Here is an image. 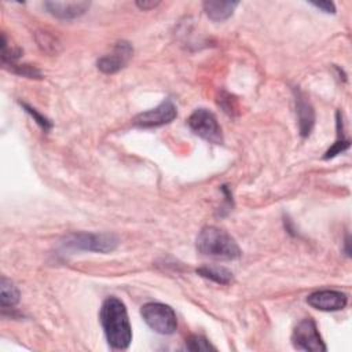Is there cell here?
Listing matches in <instances>:
<instances>
[{"label":"cell","instance_id":"obj_1","mask_svg":"<svg viewBox=\"0 0 352 352\" xmlns=\"http://www.w3.org/2000/svg\"><path fill=\"white\" fill-rule=\"evenodd\" d=\"M99 318L109 346L126 349L132 341V329L125 304L117 297H107L102 304Z\"/></svg>","mask_w":352,"mask_h":352},{"label":"cell","instance_id":"obj_2","mask_svg":"<svg viewBox=\"0 0 352 352\" xmlns=\"http://www.w3.org/2000/svg\"><path fill=\"white\" fill-rule=\"evenodd\" d=\"M195 246L201 254L220 260H234L242 254L235 239L214 226H206L199 231Z\"/></svg>","mask_w":352,"mask_h":352},{"label":"cell","instance_id":"obj_3","mask_svg":"<svg viewBox=\"0 0 352 352\" xmlns=\"http://www.w3.org/2000/svg\"><path fill=\"white\" fill-rule=\"evenodd\" d=\"M62 245L74 250L109 253L118 246V238L110 232H74L67 235Z\"/></svg>","mask_w":352,"mask_h":352},{"label":"cell","instance_id":"obj_4","mask_svg":"<svg viewBox=\"0 0 352 352\" xmlns=\"http://www.w3.org/2000/svg\"><path fill=\"white\" fill-rule=\"evenodd\" d=\"M140 315L147 326L158 334H172L177 327L175 311L162 302H147L142 307Z\"/></svg>","mask_w":352,"mask_h":352},{"label":"cell","instance_id":"obj_5","mask_svg":"<svg viewBox=\"0 0 352 352\" xmlns=\"http://www.w3.org/2000/svg\"><path fill=\"white\" fill-rule=\"evenodd\" d=\"M187 124L190 129L204 140L214 144L223 143L221 126L212 111L206 109H197L188 117Z\"/></svg>","mask_w":352,"mask_h":352},{"label":"cell","instance_id":"obj_6","mask_svg":"<svg viewBox=\"0 0 352 352\" xmlns=\"http://www.w3.org/2000/svg\"><path fill=\"white\" fill-rule=\"evenodd\" d=\"M292 342L296 349L311 351V352H324L327 348L319 334L316 323L311 318L302 319L293 330Z\"/></svg>","mask_w":352,"mask_h":352},{"label":"cell","instance_id":"obj_7","mask_svg":"<svg viewBox=\"0 0 352 352\" xmlns=\"http://www.w3.org/2000/svg\"><path fill=\"white\" fill-rule=\"evenodd\" d=\"M177 116V109L170 99H165L157 107L143 111L133 118V125L139 128H155L173 121Z\"/></svg>","mask_w":352,"mask_h":352},{"label":"cell","instance_id":"obj_8","mask_svg":"<svg viewBox=\"0 0 352 352\" xmlns=\"http://www.w3.org/2000/svg\"><path fill=\"white\" fill-rule=\"evenodd\" d=\"M132 54L133 48L128 41H118L110 54L98 59V69L106 74L117 73L128 63Z\"/></svg>","mask_w":352,"mask_h":352},{"label":"cell","instance_id":"obj_9","mask_svg":"<svg viewBox=\"0 0 352 352\" xmlns=\"http://www.w3.org/2000/svg\"><path fill=\"white\" fill-rule=\"evenodd\" d=\"M307 302L319 311H340L345 308L348 297L345 293L338 290H319L314 292L307 297Z\"/></svg>","mask_w":352,"mask_h":352},{"label":"cell","instance_id":"obj_10","mask_svg":"<svg viewBox=\"0 0 352 352\" xmlns=\"http://www.w3.org/2000/svg\"><path fill=\"white\" fill-rule=\"evenodd\" d=\"M89 1H45V10L59 19H74L88 11Z\"/></svg>","mask_w":352,"mask_h":352},{"label":"cell","instance_id":"obj_11","mask_svg":"<svg viewBox=\"0 0 352 352\" xmlns=\"http://www.w3.org/2000/svg\"><path fill=\"white\" fill-rule=\"evenodd\" d=\"M296 111L298 118L300 135L302 138H307L311 135V131L315 125V111L309 100L300 91H296Z\"/></svg>","mask_w":352,"mask_h":352},{"label":"cell","instance_id":"obj_12","mask_svg":"<svg viewBox=\"0 0 352 352\" xmlns=\"http://www.w3.org/2000/svg\"><path fill=\"white\" fill-rule=\"evenodd\" d=\"M238 1H219V0H208L204 1L205 14L214 22L226 21L232 15L235 8L238 7Z\"/></svg>","mask_w":352,"mask_h":352},{"label":"cell","instance_id":"obj_13","mask_svg":"<svg viewBox=\"0 0 352 352\" xmlns=\"http://www.w3.org/2000/svg\"><path fill=\"white\" fill-rule=\"evenodd\" d=\"M197 274L220 285H228L232 280V272L224 267H201Z\"/></svg>","mask_w":352,"mask_h":352},{"label":"cell","instance_id":"obj_14","mask_svg":"<svg viewBox=\"0 0 352 352\" xmlns=\"http://www.w3.org/2000/svg\"><path fill=\"white\" fill-rule=\"evenodd\" d=\"M18 301H19V290L11 280L3 276L0 282V305L3 308H8V307H14Z\"/></svg>","mask_w":352,"mask_h":352},{"label":"cell","instance_id":"obj_15","mask_svg":"<svg viewBox=\"0 0 352 352\" xmlns=\"http://www.w3.org/2000/svg\"><path fill=\"white\" fill-rule=\"evenodd\" d=\"M186 349L188 351H216V346H213L205 337L202 336H191L188 340H186Z\"/></svg>","mask_w":352,"mask_h":352},{"label":"cell","instance_id":"obj_16","mask_svg":"<svg viewBox=\"0 0 352 352\" xmlns=\"http://www.w3.org/2000/svg\"><path fill=\"white\" fill-rule=\"evenodd\" d=\"M21 106L33 117V120H34L44 131H50V129L52 128V122H51L47 117H44L43 114H40L34 107L29 106L28 103H22V102H21Z\"/></svg>","mask_w":352,"mask_h":352},{"label":"cell","instance_id":"obj_17","mask_svg":"<svg viewBox=\"0 0 352 352\" xmlns=\"http://www.w3.org/2000/svg\"><path fill=\"white\" fill-rule=\"evenodd\" d=\"M348 147H349V140H348V139H344V138H338V139L333 143V146L324 153L323 158H324V160L333 158V157L341 154L342 151H345Z\"/></svg>","mask_w":352,"mask_h":352},{"label":"cell","instance_id":"obj_18","mask_svg":"<svg viewBox=\"0 0 352 352\" xmlns=\"http://www.w3.org/2000/svg\"><path fill=\"white\" fill-rule=\"evenodd\" d=\"M314 7L322 10L323 12H327V14H334L336 12V6L331 3V1H319V3H311Z\"/></svg>","mask_w":352,"mask_h":352},{"label":"cell","instance_id":"obj_19","mask_svg":"<svg viewBox=\"0 0 352 352\" xmlns=\"http://www.w3.org/2000/svg\"><path fill=\"white\" fill-rule=\"evenodd\" d=\"M160 3L158 1H136V6L140 8V10H151L154 7H157Z\"/></svg>","mask_w":352,"mask_h":352}]
</instances>
